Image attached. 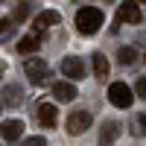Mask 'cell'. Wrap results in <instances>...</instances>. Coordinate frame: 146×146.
<instances>
[{
	"label": "cell",
	"instance_id": "1",
	"mask_svg": "<svg viewBox=\"0 0 146 146\" xmlns=\"http://www.w3.org/2000/svg\"><path fill=\"white\" fill-rule=\"evenodd\" d=\"M102 21H105V15H102L100 6H82L76 12V29L82 35H94L96 29L102 27Z\"/></svg>",
	"mask_w": 146,
	"mask_h": 146
},
{
	"label": "cell",
	"instance_id": "2",
	"mask_svg": "<svg viewBox=\"0 0 146 146\" xmlns=\"http://www.w3.org/2000/svg\"><path fill=\"white\" fill-rule=\"evenodd\" d=\"M108 100H111L117 108H129L131 102H135V91H131L126 82H111V88H108Z\"/></svg>",
	"mask_w": 146,
	"mask_h": 146
},
{
	"label": "cell",
	"instance_id": "3",
	"mask_svg": "<svg viewBox=\"0 0 146 146\" xmlns=\"http://www.w3.org/2000/svg\"><path fill=\"white\" fill-rule=\"evenodd\" d=\"M23 73L29 76V82L41 85V82H47V76H50V67H47V62H41V58H29V62L23 64Z\"/></svg>",
	"mask_w": 146,
	"mask_h": 146
},
{
	"label": "cell",
	"instance_id": "4",
	"mask_svg": "<svg viewBox=\"0 0 146 146\" xmlns=\"http://www.w3.org/2000/svg\"><path fill=\"white\" fill-rule=\"evenodd\" d=\"M91 123H94V120H91L88 111H73L67 117V131H70V135H82V131L91 129Z\"/></svg>",
	"mask_w": 146,
	"mask_h": 146
},
{
	"label": "cell",
	"instance_id": "5",
	"mask_svg": "<svg viewBox=\"0 0 146 146\" xmlns=\"http://www.w3.org/2000/svg\"><path fill=\"white\" fill-rule=\"evenodd\" d=\"M62 73L67 79H82L85 76V62L79 56H64L62 58Z\"/></svg>",
	"mask_w": 146,
	"mask_h": 146
},
{
	"label": "cell",
	"instance_id": "6",
	"mask_svg": "<svg viewBox=\"0 0 146 146\" xmlns=\"http://www.w3.org/2000/svg\"><path fill=\"white\" fill-rule=\"evenodd\" d=\"M120 137V123L117 120H108L100 131V146H114V140Z\"/></svg>",
	"mask_w": 146,
	"mask_h": 146
},
{
	"label": "cell",
	"instance_id": "7",
	"mask_svg": "<svg viewBox=\"0 0 146 146\" xmlns=\"http://www.w3.org/2000/svg\"><path fill=\"white\" fill-rule=\"evenodd\" d=\"M53 96L58 102H73L76 100V85H70V82H56L53 85Z\"/></svg>",
	"mask_w": 146,
	"mask_h": 146
},
{
	"label": "cell",
	"instance_id": "8",
	"mask_svg": "<svg viewBox=\"0 0 146 146\" xmlns=\"http://www.w3.org/2000/svg\"><path fill=\"white\" fill-rule=\"evenodd\" d=\"M0 131H3L6 140H18V137L23 135V120H9V123L0 126Z\"/></svg>",
	"mask_w": 146,
	"mask_h": 146
},
{
	"label": "cell",
	"instance_id": "9",
	"mask_svg": "<svg viewBox=\"0 0 146 146\" xmlns=\"http://www.w3.org/2000/svg\"><path fill=\"white\" fill-rule=\"evenodd\" d=\"M117 15H120L123 23H137V21H140V9H137V3H123Z\"/></svg>",
	"mask_w": 146,
	"mask_h": 146
},
{
	"label": "cell",
	"instance_id": "10",
	"mask_svg": "<svg viewBox=\"0 0 146 146\" xmlns=\"http://www.w3.org/2000/svg\"><path fill=\"white\" fill-rule=\"evenodd\" d=\"M38 120H41V126L53 129V126H56V105H53V102H44V105L38 108Z\"/></svg>",
	"mask_w": 146,
	"mask_h": 146
},
{
	"label": "cell",
	"instance_id": "11",
	"mask_svg": "<svg viewBox=\"0 0 146 146\" xmlns=\"http://www.w3.org/2000/svg\"><path fill=\"white\" fill-rule=\"evenodd\" d=\"M53 23H58V12L47 9V12H41V15L32 21V29H44V27H53Z\"/></svg>",
	"mask_w": 146,
	"mask_h": 146
},
{
	"label": "cell",
	"instance_id": "12",
	"mask_svg": "<svg viewBox=\"0 0 146 146\" xmlns=\"http://www.w3.org/2000/svg\"><path fill=\"white\" fill-rule=\"evenodd\" d=\"M38 47H41V38L32 32V35H27V38L18 41V53H32V50H38Z\"/></svg>",
	"mask_w": 146,
	"mask_h": 146
},
{
	"label": "cell",
	"instance_id": "13",
	"mask_svg": "<svg viewBox=\"0 0 146 146\" xmlns=\"http://www.w3.org/2000/svg\"><path fill=\"white\" fill-rule=\"evenodd\" d=\"M108 67H111V64H108V58H105L102 53H96V56H94V73H96L100 79H105V76H108Z\"/></svg>",
	"mask_w": 146,
	"mask_h": 146
},
{
	"label": "cell",
	"instance_id": "14",
	"mask_svg": "<svg viewBox=\"0 0 146 146\" xmlns=\"http://www.w3.org/2000/svg\"><path fill=\"white\" fill-rule=\"evenodd\" d=\"M117 58H120V64H135L137 62V50H135V47H120Z\"/></svg>",
	"mask_w": 146,
	"mask_h": 146
},
{
	"label": "cell",
	"instance_id": "15",
	"mask_svg": "<svg viewBox=\"0 0 146 146\" xmlns=\"http://www.w3.org/2000/svg\"><path fill=\"white\" fill-rule=\"evenodd\" d=\"M3 100H6L9 105H18V102H21V88H15V85H9V88L3 91Z\"/></svg>",
	"mask_w": 146,
	"mask_h": 146
},
{
	"label": "cell",
	"instance_id": "16",
	"mask_svg": "<svg viewBox=\"0 0 146 146\" xmlns=\"http://www.w3.org/2000/svg\"><path fill=\"white\" fill-rule=\"evenodd\" d=\"M135 123H137V126H135V131H137L140 137H146V111H143V114H137Z\"/></svg>",
	"mask_w": 146,
	"mask_h": 146
},
{
	"label": "cell",
	"instance_id": "17",
	"mask_svg": "<svg viewBox=\"0 0 146 146\" xmlns=\"http://www.w3.org/2000/svg\"><path fill=\"white\" fill-rule=\"evenodd\" d=\"M23 146H47V140H44V137H27Z\"/></svg>",
	"mask_w": 146,
	"mask_h": 146
},
{
	"label": "cell",
	"instance_id": "18",
	"mask_svg": "<svg viewBox=\"0 0 146 146\" xmlns=\"http://www.w3.org/2000/svg\"><path fill=\"white\" fill-rule=\"evenodd\" d=\"M137 96H140V100H146V76H140V82H137Z\"/></svg>",
	"mask_w": 146,
	"mask_h": 146
},
{
	"label": "cell",
	"instance_id": "19",
	"mask_svg": "<svg viewBox=\"0 0 146 146\" xmlns=\"http://www.w3.org/2000/svg\"><path fill=\"white\" fill-rule=\"evenodd\" d=\"M9 27H12V21H6V18H0V35H3V32H6Z\"/></svg>",
	"mask_w": 146,
	"mask_h": 146
}]
</instances>
